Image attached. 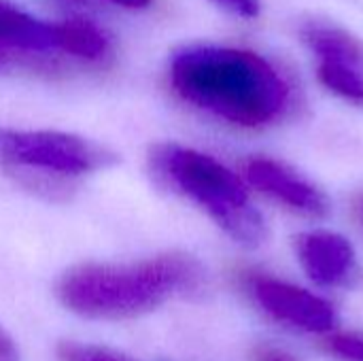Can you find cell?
Listing matches in <instances>:
<instances>
[{
  "label": "cell",
  "mask_w": 363,
  "mask_h": 361,
  "mask_svg": "<svg viewBox=\"0 0 363 361\" xmlns=\"http://www.w3.org/2000/svg\"><path fill=\"white\" fill-rule=\"evenodd\" d=\"M168 77L181 100L242 130L274 126L291 104L283 74L257 53L238 47H183L172 55Z\"/></svg>",
  "instance_id": "1"
},
{
  "label": "cell",
  "mask_w": 363,
  "mask_h": 361,
  "mask_svg": "<svg viewBox=\"0 0 363 361\" xmlns=\"http://www.w3.org/2000/svg\"><path fill=\"white\" fill-rule=\"evenodd\" d=\"M206 285L202 264L187 253H164L132 264H81L57 283L60 302L87 319H132L162 304L196 296Z\"/></svg>",
  "instance_id": "2"
},
{
  "label": "cell",
  "mask_w": 363,
  "mask_h": 361,
  "mask_svg": "<svg viewBox=\"0 0 363 361\" xmlns=\"http://www.w3.org/2000/svg\"><path fill=\"white\" fill-rule=\"evenodd\" d=\"M149 164L162 183L196 204L234 243L259 247L266 240V219L251 202L249 185L217 157L177 143H160L151 147Z\"/></svg>",
  "instance_id": "3"
},
{
  "label": "cell",
  "mask_w": 363,
  "mask_h": 361,
  "mask_svg": "<svg viewBox=\"0 0 363 361\" xmlns=\"http://www.w3.org/2000/svg\"><path fill=\"white\" fill-rule=\"evenodd\" d=\"M0 162L23 187L47 198H66L81 177L108 168L115 155L66 132L0 130Z\"/></svg>",
  "instance_id": "4"
},
{
  "label": "cell",
  "mask_w": 363,
  "mask_h": 361,
  "mask_svg": "<svg viewBox=\"0 0 363 361\" xmlns=\"http://www.w3.org/2000/svg\"><path fill=\"white\" fill-rule=\"evenodd\" d=\"M240 287L262 313L283 328L323 338L338 330L336 306L306 287L257 270L240 272Z\"/></svg>",
  "instance_id": "5"
},
{
  "label": "cell",
  "mask_w": 363,
  "mask_h": 361,
  "mask_svg": "<svg viewBox=\"0 0 363 361\" xmlns=\"http://www.w3.org/2000/svg\"><path fill=\"white\" fill-rule=\"evenodd\" d=\"M240 177L249 187L270 198L285 211L304 219H325L332 211L325 191L285 162L274 157H249Z\"/></svg>",
  "instance_id": "6"
},
{
  "label": "cell",
  "mask_w": 363,
  "mask_h": 361,
  "mask_svg": "<svg viewBox=\"0 0 363 361\" xmlns=\"http://www.w3.org/2000/svg\"><path fill=\"white\" fill-rule=\"evenodd\" d=\"M294 253L304 274L323 289H347L362 277L357 251L340 232L325 228L300 232L294 238Z\"/></svg>",
  "instance_id": "7"
},
{
  "label": "cell",
  "mask_w": 363,
  "mask_h": 361,
  "mask_svg": "<svg viewBox=\"0 0 363 361\" xmlns=\"http://www.w3.org/2000/svg\"><path fill=\"white\" fill-rule=\"evenodd\" d=\"M319 81L338 98L363 106V43L338 28H315L308 38Z\"/></svg>",
  "instance_id": "8"
},
{
  "label": "cell",
  "mask_w": 363,
  "mask_h": 361,
  "mask_svg": "<svg viewBox=\"0 0 363 361\" xmlns=\"http://www.w3.org/2000/svg\"><path fill=\"white\" fill-rule=\"evenodd\" d=\"M51 55H62L60 21L0 0V62H43Z\"/></svg>",
  "instance_id": "9"
},
{
  "label": "cell",
  "mask_w": 363,
  "mask_h": 361,
  "mask_svg": "<svg viewBox=\"0 0 363 361\" xmlns=\"http://www.w3.org/2000/svg\"><path fill=\"white\" fill-rule=\"evenodd\" d=\"M60 49L64 57L83 64H104L113 55V40L98 23L72 17L60 19Z\"/></svg>",
  "instance_id": "10"
},
{
  "label": "cell",
  "mask_w": 363,
  "mask_h": 361,
  "mask_svg": "<svg viewBox=\"0 0 363 361\" xmlns=\"http://www.w3.org/2000/svg\"><path fill=\"white\" fill-rule=\"evenodd\" d=\"M325 351L338 361H363V332H342L325 336Z\"/></svg>",
  "instance_id": "11"
},
{
  "label": "cell",
  "mask_w": 363,
  "mask_h": 361,
  "mask_svg": "<svg viewBox=\"0 0 363 361\" xmlns=\"http://www.w3.org/2000/svg\"><path fill=\"white\" fill-rule=\"evenodd\" d=\"M57 355L60 361H134L108 349H100L94 345H77V343L60 345Z\"/></svg>",
  "instance_id": "12"
},
{
  "label": "cell",
  "mask_w": 363,
  "mask_h": 361,
  "mask_svg": "<svg viewBox=\"0 0 363 361\" xmlns=\"http://www.w3.org/2000/svg\"><path fill=\"white\" fill-rule=\"evenodd\" d=\"M251 361H300L298 355H294L289 349L279 347V345H257L251 351Z\"/></svg>",
  "instance_id": "13"
},
{
  "label": "cell",
  "mask_w": 363,
  "mask_h": 361,
  "mask_svg": "<svg viewBox=\"0 0 363 361\" xmlns=\"http://www.w3.org/2000/svg\"><path fill=\"white\" fill-rule=\"evenodd\" d=\"M215 4H219L221 9H225L228 13H236V15H257L259 11V0H213Z\"/></svg>",
  "instance_id": "14"
},
{
  "label": "cell",
  "mask_w": 363,
  "mask_h": 361,
  "mask_svg": "<svg viewBox=\"0 0 363 361\" xmlns=\"http://www.w3.org/2000/svg\"><path fill=\"white\" fill-rule=\"evenodd\" d=\"M0 361H19V353L11 340V336L0 328Z\"/></svg>",
  "instance_id": "15"
},
{
  "label": "cell",
  "mask_w": 363,
  "mask_h": 361,
  "mask_svg": "<svg viewBox=\"0 0 363 361\" xmlns=\"http://www.w3.org/2000/svg\"><path fill=\"white\" fill-rule=\"evenodd\" d=\"M351 217L363 234V191H357L351 200Z\"/></svg>",
  "instance_id": "16"
},
{
  "label": "cell",
  "mask_w": 363,
  "mask_h": 361,
  "mask_svg": "<svg viewBox=\"0 0 363 361\" xmlns=\"http://www.w3.org/2000/svg\"><path fill=\"white\" fill-rule=\"evenodd\" d=\"M100 2H108V4L130 9V11H140V9H147L151 4V0H100Z\"/></svg>",
  "instance_id": "17"
}]
</instances>
